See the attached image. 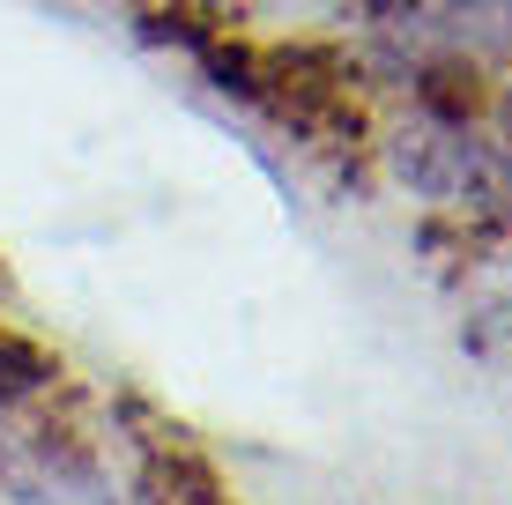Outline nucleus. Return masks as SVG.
Instances as JSON below:
<instances>
[{
    "mask_svg": "<svg viewBox=\"0 0 512 505\" xmlns=\"http://www.w3.org/2000/svg\"><path fill=\"white\" fill-rule=\"evenodd\" d=\"M446 23H438V38L468 60L475 52H512V0H453V8H438Z\"/></svg>",
    "mask_w": 512,
    "mask_h": 505,
    "instance_id": "f257e3e1",
    "label": "nucleus"
},
{
    "mask_svg": "<svg viewBox=\"0 0 512 505\" xmlns=\"http://www.w3.org/2000/svg\"><path fill=\"white\" fill-rule=\"evenodd\" d=\"M416 104L438 119V127H468L475 119V104H483V90H475V67L453 52V60H431L423 67V82H416Z\"/></svg>",
    "mask_w": 512,
    "mask_h": 505,
    "instance_id": "f03ea898",
    "label": "nucleus"
},
{
    "mask_svg": "<svg viewBox=\"0 0 512 505\" xmlns=\"http://www.w3.org/2000/svg\"><path fill=\"white\" fill-rule=\"evenodd\" d=\"M45 379H52V364H45L38 350H23V342L0 335V409L23 402V394H30V387H45Z\"/></svg>",
    "mask_w": 512,
    "mask_h": 505,
    "instance_id": "7ed1b4c3",
    "label": "nucleus"
}]
</instances>
